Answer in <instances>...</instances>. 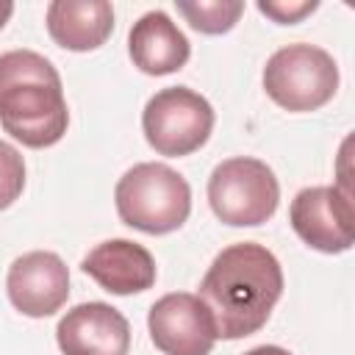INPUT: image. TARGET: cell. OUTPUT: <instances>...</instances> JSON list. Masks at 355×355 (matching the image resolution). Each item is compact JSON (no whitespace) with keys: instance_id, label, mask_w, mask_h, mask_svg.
Returning <instances> with one entry per match:
<instances>
[{"instance_id":"3957f363","label":"cell","mask_w":355,"mask_h":355,"mask_svg":"<svg viewBox=\"0 0 355 355\" xmlns=\"http://www.w3.org/2000/svg\"><path fill=\"white\" fill-rule=\"evenodd\" d=\"M114 202L119 219L141 233L164 236L178 230L191 214L189 180L166 164L144 161L130 166L116 189Z\"/></svg>"},{"instance_id":"9c48e42d","label":"cell","mask_w":355,"mask_h":355,"mask_svg":"<svg viewBox=\"0 0 355 355\" xmlns=\"http://www.w3.org/2000/svg\"><path fill=\"white\" fill-rule=\"evenodd\" d=\"M6 291L11 305L31 319L53 316L69 297V269L61 255L50 250H33L8 266Z\"/></svg>"},{"instance_id":"e0dca14e","label":"cell","mask_w":355,"mask_h":355,"mask_svg":"<svg viewBox=\"0 0 355 355\" xmlns=\"http://www.w3.org/2000/svg\"><path fill=\"white\" fill-rule=\"evenodd\" d=\"M244 355H291V352L283 349V347H277V344H261V347H252V349L244 352Z\"/></svg>"},{"instance_id":"7a4b0ae2","label":"cell","mask_w":355,"mask_h":355,"mask_svg":"<svg viewBox=\"0 0 355 355\" xmlns=\"http://www.w3.org/2000/svg\"><path fill=\"white\" fill-rule=\"evenodd\" d=\"M69 125L58 69L33 50L0 55V128L25 147L42 150L64 139Z\"/></svg>"},{"instance_id":"ba28073f","label":"cell","mask_w":355,"mask_h":355,"mask_svg":"<svg viewBox=\"0 0 355 355\" xmlns=\"http://www.w3.org/2000/svg\"><path fill=\"white\" fill-rule=\"evenodd\" d=\"M147 327L164 355H208L216 344L211 311L189 291H172L155 300L147 313Z\"/></svg>"},{"instance_id":"6da1fadb","label":"cell","mask_w":355,"mask_h":355,"mask_svg":"<svg viewBox=\"0 0 355 355\" xmlns=\"http://www.w3.org/2000/svg\"><path fill=\"white\" fill-rule=\"evenodd\" d=\"M283 294V269L272 250L255 241L225 247L200 283V300L211 311L216 338L258 333Z\"/></svg>"},{"instance_id":"8992f818","label":"cell","mask_w":355,"mask_h":355,"mask_svg":"<svg viewBox=\"0 0 355 355\" xmlns=\"http://www.w3.org/2000/svg\"><path fill=\"white\" fill-rule=\"evenodd\" d=\"M211 103L189 86H166L155 92L141 114L147 144L166 158L197 153L214 130Z\"/></svg>"},{"instance_id":"5bb4252c","label":"cell","mask_w":355,"mask_h":355,"mask_svg":"<svg viewBox=\"0 0 355 355\" xmlns=\"http://www.w3.org/2000/svg\"><path fill=\"white\" fill-rule=\"evenodd\" d=\"M175 6L178 14H183L194 31L208 36L227 33L244 14L241 0H178Z\"/></svg>"},{"instance_id":"ac0fdd59","label":"cell","mask_w":355,"mask_h":355,"mask_svg":"<svg viewBox=\"0 0 355 355\" xmlns=\"http://www.w3.org/2000/svg\"><path fill=\"white\" fill-rule=\"evenodd\" d=\"M11 14H14V3L0 0V31H3V28H6V22L11 19Z\"/></svg>"},{"instance_id":"52a82bcc","label":"cell","mask_w":355,"mask_h":355,"mask_svg":"<svg viewBox=\"0 0 355 355\" xmlns=\"http://www.w3.org/2000/svg\"><path fill=\"white\" fill-rule=\"evenodd\" d=\"M352 194L347 186H308L294 194L288 222L294 233L319 252L352 247Z\"/></svg>"},{"instance_id":"9a60e30c","label":"cell","mask_w":355,"mask_h":355,"mask_svg":"<svg viewBox=\"0 0 355 355\" xmlns=\"http://www.w3.org/2000/svg\"><path fill=\"white\" fill-rule=\"evenodd\" d=\"M25 189V161L17 147L0 141V211L14 205Z\"/></svg>"},{"instance_id":"4fadbf2b","label":"cell","mask_w":355,"mask_h":355,"mask_svg":"<svg viewBox=\"0 0 355 355\" xmlns=\"http://www.w3.org/2000/svg\"><path fill=\"white\" fill-rule=\"evenodd\" d=\"M111 31L114 6L105 0H53L47 6V33L64 50H97L105 44Z\"/></svg>"},{"instance_id":"7c38bea8","label":"cell","mask_w":355,"mask_h":355,"mask_svg":"<svg viewBox=\"0 0 355 355\" xmlns=\"http://www.w3.org/2000/svg\"><path fill=\"white\" fill-rule=\"evenodd\" d=\"M128 53L133 58V67H139L144 75H169L186 67L191 44L169 19V14L155 8L133 22L128 33Z\"/></svg>"},{"instance_id":"8fae6325","label":"cell","mask_w":355,"mask_h":355,"mask_svg":"<svg viewBox=\"0 0 355 355\" xmlns=\"http://www.w3.org/2000/svg\"><path fill=\"white\" fill-rule=\"evenodd\" d=\"M80 269L105 291L128 297L153 288L155 261L150 250L130 239H108L86 252Z\"/></svg>"},{"instance_id":"277c9868","label":"cell","mask_w":355,"mask_h":355,"mask_svg":"<svg viewBox=\"0 0 355 355\" xmlns=\"http://www.w3.org/2000/svg\"><path fill=\"white\" fill-rule=\"evenodd\" d=\"M263 89L291 114L316 111L338 92V64L316 44H286L269 55L263 67Z\"/></svg>"},{"instance_id":"2e32d148","label":"cell","mask_w":355,"mask_h":355,"mask_svg":"<svg viewBox=\"0 0 355 355\" xmlns=\"http://www.w3.org/2000/svg\"><path fill=\"white\" fill-rule=\"evenodd\" d=\"M316 0H300V3H286V0H261L258 11L266 14L269 19H275L277 25H297L302 17H308L311 11H316Z\"/></svg>"},{"instance_id":"30bf717a","label":"cell","mask_w":355,"mask_h":355,"mask_svg":"<svg viewBox=\"0 0 355 355\" xmlns=\"http://www.w3.org/2000/svg\"><path fill=\"white\" fill-rule=\"evenodd\" d=\"M55 341L64 355H128L130 324L108 302H80L61 316Z\"/></svg>"},{"instance_id":"5b68a950","label":"cell","mask_w":355,"mask_h":355,"mask_svg":"<svg viewBox=\"0 0 355 355\" xmlns=\"http://www.w3.org/2000/svg\"><path fill=\"white\" fill-rule=\"evenodd\" d=\"M208 202L219 222L230 227H255L275 216L280 183L269 164L236 155L214 166L208 178Z\"/></svg>"}]
</instances>
